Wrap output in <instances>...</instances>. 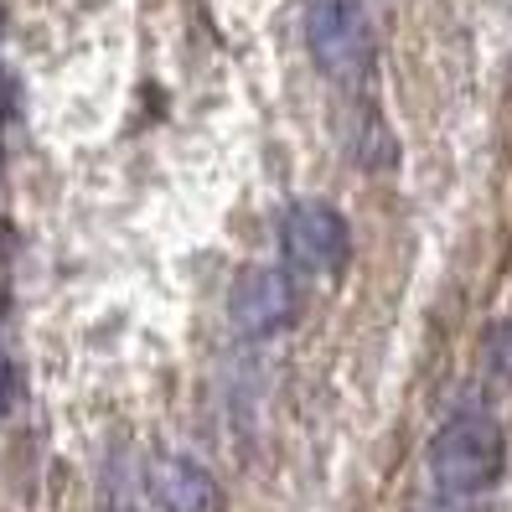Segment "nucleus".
Wrapping results in <instances>:
<instances>
[{"mask_svg":"<svg viewBox=\"0 0 512 512\" xmlns=\"http://www.w3.org/2000/svg\"><path fill=\"white\" fill-rule=\"evenodd\" d=\"M280 249H285L290 269H300V275H337L352 254V228L331 202L300 197L280 218Z\"/></svg>","mask_w":512,"mask_h":512,"instance_id":"nucleus-3","label":"nucleus"},{"mask_svg":"<svg viewBox=\"0 0 512 512\" xmlns=\"http://www.w3.org/2000/svg\"><path fill=\"white\" fill-rule=\"evenodd\" d=\"M306 52L331 83L363 88L378 63V37L363 0H306Z\"/></svg>","mask_w":512,"mask_h":512,"instance_id":"nucleus-1","label":"nucleus"},{"mask_svg":"<svg viewBox=\"0 0 512 512\" xmlns=\"http://www.w3.org/2000/svg\"><path fill=\"white\" fill-rule=\"evenodd\" d=\"M295 316H300V290L290 269H269V264L244 269L228 290V321L238 337H254V342L280 337L285 326H295Z\"/></svg>","mask_w":512,"mask_h":512,"instance_id":"nucleus-4","label":"nucleus"},{"mask_svg":"<svg viewBox=\"0 0 512 512\" xmlns=\"http://www.w3.org/2000/svg\"><path fill=\"white\" fill-rule=\"evenodd\" d=\"M430 476L445 497H476L502 476V430L487 414H456L430 445Z\"/></svg>","mask_w":512,"mask_h":512,"instance_id":"nucleus-2","label":"nucleus"},{"mask_svg":"<svg viewBox=\"0 0 512 512\" xmlns=\"http://www.w3.org/2000/svg\"><path fill=\"white\" fill-rule=\"evenodd\" d=\"M11 399H16V378H11V357H6V342H0V419H6Z\"/></svg>","mask_w":512,"mask_h":512,"instance_id":"nucleus-7","label":"nucleus"},{"mask_svg":"<svg viewBox=\"0 0 512 512\" xmlns=\"http://www.w3.org/2000/svg\"><path fill=\"white\" fill-rule=\"evenodd\" d=\"M150 497L166 512H223V487L213 471L187 456H161L150 466Z\"/></svg>","mask_w":512,"mask_h":512,"instance_id":"nucleus-5","label":"nucleus"},{"mask_svg":"<svg viewBox=\"0 0 512 512\" xmlns=\"http://www.w3.org/2000/svg\"><path fill=\"white\" fill-rule=\"evenodd\" d=\"M487 357H492V368L512 383V321L492 326V337H487Z\"/></svg>","mask_w":512,"mask_h":512,"instance_id":"nucleus-6","label":"nucleus"}]
</instances>
